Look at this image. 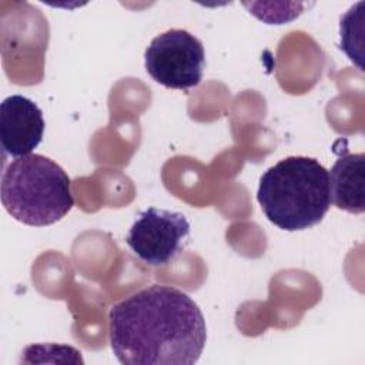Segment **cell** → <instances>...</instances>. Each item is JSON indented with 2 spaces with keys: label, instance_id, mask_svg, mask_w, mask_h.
I'll return each instance as SVG.
<instances>
[{
  "label": "cell",
  "instance_id": "cell-1",
  "mask_svg": "<svg viewBox=\"0 0 365 365\" xmlns=\"http://www.w3.org/2000/svg\"><path fill=\"white\" fill-rule=\"evenodd\" d=\"M108 336L120 364L192 365L205 346L207 325L187 292L153 284L111 307Z\"/></svg>",
  "mask_w": 365,
  "mask_h": 365
},
{
  "label": "cell",
  "instance_id": "cell-2",
  "mask_svg": "<svg viewBox=\"0 0 365 365\" xmlns=\"http://www.w3.org/2000/svg\"><path fill=\"white\" fill-rule=\"evenodd\" d=\"M257 200L265 217L278 228H311L322 221L331 207L328 170L311 157H287L261 175Z\"/></svg>",
  "mask_w": 365,
  "mask_h": 365
},
{
  "label": "cell",
  "instance_id": "cell-3",
  "mask_svg": "<svg viewBox=\"0 0 365 365\" xmlns=\"http://www.w3.org/2000/svg\"><path fill=\"white\" fill-rule=\"evenodd\" d=\"M1 204L14 220L26 225H51L74 205L70 178L46 155L14 158L1 174Z\"/></svg>",
  "mask_w": 365,
  "mask_h": 365
},
{
  "label": "cell",
  "instance_id": "cell-4",
  "mask_svg": "<svg viewBox=\"0 0 365 365\" xmlns=\"http://www.w3.org/2000/svg\"><path fill=\"white\" fill-rule=\"evenodd\" d=\"M144 64L154 81L188 91L202 80L205 51L200 38L182 29H171L155 36L145 48Z\"/></svg>",
  "mask_w": 365,
  "mask_h": 365
},
{
  "label": "cell",
  "instance_id": "cell-5",
  "mask_svg": "<svg viewBox=\"0 0 365 365\" xmlns=\"http://www.w3.org/2000/svg\"><path fill=\"white\" fill-rule=\"evenodd\" d=\"M188 234L190 222L184 214L150 207L128 230L125 244L147 265L163 267L181 252Z\"/></svg>",
  "mask_w": 365,
  "mask_h": 365
},
{
  "label": "cell",
  "instance_id": "cell-6",
  "mask_svg": "<svg viewBox=\"0 0 365 365\" xmlns=\"http://www.w3.org/2000/svg\"><path fill=\"white\" fill-rule=\"evenodd\" d=\"M44 118L40 107L30 98L13 94L0 106V141L3 153L19 158L41 143Z\"/></svg>",
  "mask_w": 365,
  "mask_h": 365
},
{
  "label": "cell",
  "instance_id": "cell-7",
  "mask_svg": "<svg viewBox=\"0 0 365 365\" xmlns=\"http://www.w3.org/2000/svg\"><path fill=\"white\" fill-rule=\"evenodd\" d=\"M328 177L331 202L346 212L362 214L365 211V154H342L328 171Z\"/></svg>",
  "mask_w": 365,
  "mask_h": 365
}]
</instances>
